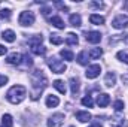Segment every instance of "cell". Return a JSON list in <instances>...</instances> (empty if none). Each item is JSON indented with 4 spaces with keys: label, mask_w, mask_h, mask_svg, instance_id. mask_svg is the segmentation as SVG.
Returning <instances> with one entry per match:
<instances>
[{
    "label": "cell",
    "mask_w": 128,
    "mask_h": 127,
    "mask_svg": "<svg viewBox=\"0 0 128 127\" xmlns=\"http://www.w3.org/2000/svg\"><path fill=\"white\" fill-rule=\"evenodd\" d=\"M80 102H82V105H84V106H88V108H91V106L94 105V100H92V97H91V96H85Z\"/></svg>",
    "instance_id": "29"
},
{
    "label": "cell",
    "mask_w": 128,
    "mask_h": 127,
    "mask_svg": "<svg viewBox=\"0 0 128 127\" xmlns=\"http://www.w3.org/2000/svg\"><path fill=\"white\" fill-rule=\"evenodd\" d=\"M49 23H51L54 27H57V29H64V27H66L64 21L61 20V18H60V17H57V15L51 17V18H49Z\"/></svg>",
    "instance_id": "14"
},
{
    "label": "cell",
    "mask_w": 128,
    "mask_h": 127,
    "mask_svg": "<svg viewBox=\"0 0 128 127\" xmlns=\"http://www.w3.org/2000/svg\"><path fill=\"white\" fill-rule=\"evenodd\" d=\"M72 127H73V126H72Z\"/></svg>",
    "instance_id": "38"
},
{
    "label": "cell",
    "mask_w": 128,
    "mask_h": 127,
    "mask_svg": "<svg viewBox=\"0 0 128 127\" xmlns=\"http://www.w3.org/2000/svg\"><path fill=\"white\" fill-rule=\"evenodd\" d=\"M68 21H70V24H72V26H74V27H79V26L82 24V18H80V15H78V14L70 15Z\"/></svg>",
    "instance_id": "22"
},
{
    "label": "cell",
    "mask_w": 128,
    "mask_h": 127,
    "mask_svg": "<svg viewBox=\"0 0 128 127\" xmlns=\"http://www.w3.org/2000/svg\"><path fill=\"white\" fill-rule=\"evenodd\" d=\"M22 58H24V60H26V64H28V66H30V64L33 63V61H32V58H30V57H28V55H22Z\"/></svg>",
    "instance_id": "33"
},
{
    "label": "cell",
    "mask_w": 128,
    "mask_h": 127,
    "mask_svg": "<svg viewBox=\"0 0 128 127\" xmlns=\"http://www.w3.org/2000/svg\"><path fill=\"white\" fill-rule=\"evenodd\" d=\"M61 94H66V91H67V88H66V84H64V81H61V79H55L54 81V84H52Z\"/></svg>",
    "instance_id": "21"
},
{
    "label": "cell",
    "mask_w": 128,
    "mask_h": 127,
    "mask_svg": "<svg viewBox=\"0 0 128 127\" xmlns=\"http://www.w3.org/2000/svg\"><path fill=\"white\" fill-rule=\"evenodd\" d=\"M48 66H49V69H51L54 73H64L66 69H67V66H66L64 61L57 60V58H54V57L48 60Z\"/></svg>",
    "instance_id": "3"
},
{
    "label": "cell",
    "mask_w": 128,
    "mask_h": 127,
    "mask_svg": "<svg viewBox=\"0 0 128 127\" xmlns=\"http://www.w3.org/2000/svg\"><path fill=\"white\" fill-rule=\"evenodd\" d=\"M18 23L22 26V27H28L34 23V14L33 12H28V11H24L21 12L20 18H18Z\"/></svg>",
    "instance_id": "5"
},
{
    "label": "cell",
    "mask_w": 128,
    "mask_h": 127,
    "mask_svg": "<svg viewBox=\"0 0 128 127\" xmlns=\"http://www.w3.org/2000/svg\"><path fill=\"white\" fill-rule=\"evenodd\" d=\"M6 82H8V76H4V75H0V87H3Z\"/></svg>",
    "instance_id": "31"
},
{
    "label": "cell",
    "mask_w": 128,
    "mask_h": 127,
    "mask_svg": "<svg viewBox=\"0 0 128 127\" xmlns=\"http://www.w3.org/2000/svg\"><path fill=\"white\" fill-rule=\"evenodd\" d=\"M64 42H66L67 45H78V43H79V39H78V36H76L74 33H68V34L66 36Z\"/></svg>",
    "instance_id": "17"
},
{
    "label": "cell",
    "mask_w": 128,
    "mask_h": 127,
    "mask_svg": "<svg viewBox=\"0 0 128 127\" xmlns=\"http://www.w3.org/2000/svg\"><path fill=\"white\" fill-rule=\"evenodd\" d=\"M127 26H128V17L125 14H121V15H118V17H115V18L112 20V27H113V29L122 30V29H125Z\"/></svg>",
    "instance_id": "4"
},
{
    "label": "cell",
    "mask_w": 128,
    "mask_h": 127,
    "mask_svg": "<svg viewBox=\"0 0 128 127\" xmlns=\"http://www.w3.org/2000/svg\"><path fill=\"white\" fill-rule=\"evenodd\" d=\"M49 40H51V43H54V45H60V43H63V37H61L60 34H51Z\"/></svg>",
    "instance_id": "27"
},
{
    "label": "cell",
    "mask_w": 128,
    "mask_h": 127,
    "mask_svg": "<svg viewBox=\"0 0 128 127\" xmlns=\"http://www.w3.org/2000/svg\"><path fill=\"white\" fill-rule=\"evenodd\" d=\"M21 60H22V55L18 52H12L6 57V61L9 64H21Z\"/></svg>",
    "instance_id": "10"
},
{
    "label": "cell",
    "mask_w": 128,
    "mask_h": 127,
    "mask_svg": "<svg viewBox=\"0 0 128 127\" xmlns=\"http://www.w3.org/2000/svg\"><path fill=\"white\" fill-rule=\"evenodd\" d=\"M88 58H90L88 52H86V51H82V52H79V55H78V58H76V60H78V63H79V64L86 66V64H88V61H90Z\"/></svg>",
    "instance_id": "18"
},
{
    "label": "cell",
    "mask_w": 128,
    "mask_h": 127,
    "mask_svg": "<svg viewBox=\"0 0 128 127\" xmlns=\"http://www.w3.org/2000/svg\"><path fill=\"white\" fill-rule=\"evenodd\" d=\"M60 55L63 57L64 60H67V61H72V60L74 58V55H73V52H72L70 49H61V52H60Z\"/></svg>",
    "instance_id": "25"
},
{
    "label": "cell",
    "mask_w": 128,
    "mask_h": 127,
    "mask_svg": "<svg viewBox=\"0 0 128 127\" xmlns=\"http://www.w3.org/2000/svg\"><path fill=\"white\" fill-rule=\"evenodd\" d=\"M116 57H118V60H121L125 64H128V51H119L116 54Z\"/></svg>",
    "instance_id": "26"
},
{
    "label": "cell",
    "mask_w": 128,
    "mask_h": 127,
    "mask_svg": "<svg viewBox=\"0 0 128 127\" xmlns=\"http://www.w3.org/2000/svg\"><path fill=\"white\" fill-rule=\"evenodd\" d=\"M55 5H57V6H58L60 9H63V11H67V9H68V8H67V6L64 5V3H60V2H55Z\"/></svg>",
    "instance_id": "32"
},
{
    "label": "cell",
    "mask_w": 128,
    "mask_h": 127,
    "mask_svg": "<svg viewBox=\"0 0 128 127\" xmlns=\"http://www.w3.org/2000/svg\"><path fill=\"white\" fill-rule=\"evenodd\" d=\"M2 37H3L6 42H15V39H16L14 30H4V32L2 33Z\"/></svg>",
    "instance_id": "16"
},
{
    "label": "cell",
    "mask_w": 128,
    "mask_h": 127,
    "mask_svg": "<svg viewBox=\"0 0 128 127\" xmlns=\"http://www.w3.org/2000/svg\"><path fill=\"white\" fill-rule=\"evenodd\" d=\"M109 103H110V96H109V94L101 93V94L97 96V105H98L100 108H106Z\"/></svg>",
    "instance_id": "8"
},
{
    "label": "cell",
    "mask_w": 128,
    "mask_h": 127,
    "mask_svg": "<svg viewBox=\"0 0 128 127\" xmlns=\"http://www.w3.org/2000/svg\"><path fill=\"white\" fill-rule=\"evenodd\" d=\"M91 114L88 112V111H79V112H76V120H79L80 123H88V121H91Z\"/></svg>",
    "instance_id": "12"
},
{
    "label": "cell",
    "mask_w": 128,
    "mask_h": 127,
    "mask_svg": "<svg viewBox=\"0 0 128 127\" xmlns=\"http://www.w3.org/2000/svg\"><path fill=\"white\" fill-rule=\"evenodd\" d=\"M90 23H91V24H96V26L104 24V17L97 15V14H92V15H90Z\"/></svg>",
    "instance_id": "19"
},
{
    "label": "cell",
    "mask_w": 128,
    "mask_h": 127,
    "mask_svg": "<svg viewBox=\"0 0 128 127\" xmlns=\"http://www.w3.org/2000/svg\"><path fill=\"white\" fill-rule=\"evenodd\" d=\"M8 52V48H4L3 45H0V55H4Z\"/></svg>",
    "instance_id": "34"
},
{
    "label": "cell",
    "mask_w": 128,
    "mask_h": 127,
    "mask_svg": "<svg viewBox=\"0 0 128 127\" xmlns=\"http://www.w3.org/2000/svg\"><path fill=\"white\" fill-rule=\"evenodd\" d=\"M100 72H101L100 64H92V66H88V69H86L85 75H86V78H88V79H96L97 76L100 75Z\"/></svg>",
    "instance_id": "7"
},
{
    "label": "cell",
    "mask_w": 128,
    "mask_h": 127,
    "mask_svg": "<svg viewBox=\"0 0 128 127\" xmlns=\"http://www.w3.org/2000/svg\"><path fill=\"white\" fill-rule=\"evenodd\" d=\"M113 108H115V111H116V112H119V111H122V109L125 108V105H124V102H122V100H116V102L113 103Z\"/></svg>",
    "instance_id": "30"
},
{
    "label": "cell",
    "mask_w": 128,
    "mask_h": 127,
    "mask_svg": "<svg viewBox=\"0 0 128 127\" xmlns=\"http://www.w3.org/2000/svg\"><path fill=\"white\" fill-rule=\"evenodd\" d=\"M122 81L124 82H128V75H122Z\"/></svg>",
    "instance_id": "36"
},
{
    "label": "cell",
    "mask_w": 128,
    "mask_h": 127,
    "mask_svg": "<svg viewBox=\"0 0 128 127\" xmlns=\"http://www.w3.org/2000/svg\"><path fill=\"white\" fill-rule=\"evenodd\" d=\"M2 124H3V127H12V124H14L12 115H9V114H4V115L2 117Z\"/></svg>",
    "instance_id": "24"
},
{
    "label": "cell",
    "mask_w": 128,
    "mask_h": 127,
    "mask_svg": "<svg viewBox=\"0 0 128 127\" xmlns=\"http://www.w3.org/2000/svg\"><path fill=\"white\" fill-rule=\"evenodd\" d=\"M64 123V114H54L48 120V127H60Z\"/></svg>",
    "instance_id": "6"
},
{
    "label": "cell",
    "mask_w": 128,
    "mask_h": 127,
    "mask_svg": "<svg viewBox=\"0 0 128 127\" xmlns=\"http://www.w3.org/2000/svg\"><path fill=\"white\" fill-rule=\"evenodd\" d=\"M60 105V99L57 97V96L51 94L46 97V106L48 108H55V106H58Z\"/></svg>",
    "instance_id": "15"
},
{
    "label": "cell",
    "mask_w": 128,
    "mask_h": 127,
    "mask_svg": "<svg viewBox=\"0 0 128 127\" xmlns=\"http://www.w3.org/2000/svg\"><path fill=\"white\" fill-rule=\"evenodd\" d=\"M32 84H33V88H34V91L32 93V99L33 100H36L39 94L42 93V90L46 87V84H48V79H46V76L42 73V70H36L34 73L32 75Z\"/></svg>",
    "instance_id": "1"
},
{
    "label": "cell",
    "mask_w": 128,
    "mask_h": 127,
    "mask_svg": "<svg viewBox=\"0 0 128 127\" xmlns=\"http://www.w3.org/2000/svg\"><path fill=\"white\" fill-rule=\"evenodd\" d=\"M10 15H12V12H10V9H0V18L2 20H10Z\"/></svg>",
    "instance_id": "28"
},
{
    "label": "cell",
    "mask_w": 128,
    "mask_h": 127,
    "mask_svg": "<svg viewBox=\"0 0 128 127\" xmlns=\"http://www.w3.org/2000/svg\"><path fill=\"white\" fill-rule=\"evenodd\" d=\"M86 40L90 43H98L101 40V33L100 32H88L86 33Z\"/></svg>",
    "instance_id": "11"
},
{
    "label": "cell",
    "mask_w": 128,
    "mask_h": 127,
    "mask_svg": "<svg viewBox=\"0 0 128 127\" xmlns=\"http://www.w3.org/2000/svg\"><path fill=\"white\" fill-rule=\"evenodd\" d=\"M116 84V75L113 73V72H107L106 73V76H104V85L106 87H113Z\"/></svg>",
    "instance_id": "9"
},
{
    "label": "cell",
    "mask_w": 128,
    "mask_h": 127,
    "mask_svg": "<svg viewBox=\"0 0 128 127\" xmlns=\"http://www.w3.org/2000/svg\"><path fill=\"white\" fill-rule=\"evenodd\" d=\"M91 127H98V126H91Z\"/></svg>",
    "instance_id": "37"
},
{
    "label": "cell",
    "mask_w": 128,
    "mask_h": 127,
    "mask_svg": "<svg viewBox=\"0 0 128 127\" xmlns=\"http://www.w3.org/2000/svg\"><path fill=\"white\" fill-rule=\"evenodd\" d=\"M88 55H90L91 60H97V58H100V57L103 55V49H101V48H92V49L88 52Z\"/></svg>",
    "instance_id": "20"
},
{
    "label": "cell",
    "mask_w": 128,
    "mask_h": 127,
    "mask_svg": "<svg viewBox=\"0 0 128 127\" xmlns=\"http://www.w3.org/2000/svg\"><path fill=\"white\" fill-rule=\"evenodd\" d=\"M92 6H94V8H103L104 5H103V3H97V2H92Z\"/></svg>",
    "instance_id": "35"
},
{
    "label": "cell",
    "mask_w": 128,
    "mask_h": 127,
    "mask_svg": "<svg viewBox=\"0 0 128 127\" xmlns=\"http://www.w3.org/2000/svg\"><path fill=\"white\" fill-rule=\"evenodd\" d=\"M70 88H72V94H76L79 91V81L78 78H70Z\"/></svg>",
    "instance_id": "23"
},
{
    "label": "cell",
    "mask_w": 128,
    "mask_h": 127,
    "mask_svg": "<svg viewBox=\"0 0 128 127\" xmlns=\"http://www.w3.org/2000/svg\"><path fill=\"white\" fill-rule=\"evenodd\" d=\"M30 48H32V52H33V54H36V55H43V54L46 52V48H45L42 43H34V45H30Z\"/></svg>",
    "instance_id": "13"
},
{
    "label": "cell",
    "mask_w": 128,
    "mask_h": 127,
    "mask_svg": "<svg viewBox=\"0 0 128 127\" xmlns=\"http://www.w3.org/2000/svg\"><path fill=\"white\" fill-rule=\"evenodd\" d=\"M26 96H27L26 87H22V85H14V87H10V88L8 90L6 99H8L10 103L18 105V103H21V102L26 99Z\"/></svg>",
    "instance_id": "2"
}]
</instances>
